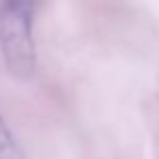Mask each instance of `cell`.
<instances>
[{
	"label": "cell",
	"instance_id": "obj_1",
	"mask_svg": "<svg viewBox=\"0 0 159 159\" xmlns=\"http://www.w3.org/2000/svg\"><path fill=\"white\" fill-rule=\"evenodd\" d=\"M35 0H0V50L16 79H31L37 63L33 39Z\"/></svg>",
	"mask_w": 159,
	"mask_h": 159
},
{
	"label": "cell",
	"instance_id": "obj_2",
	"mask_svg": "<svg viewBox=\"0 0 159 159\" xmlns=\"http://www.w3.org/2000/svg\"><path fill=\"white\" fill-rule=\"evenodd\" d=\"M0 159H22L18 142H16L9 124L5 122L2 113H0Z\"/></svg>",
	"mask_w": 159,
	"mask_h": 159
}]
</instances>
